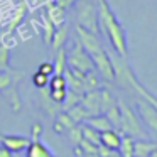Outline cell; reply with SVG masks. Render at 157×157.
<instances>
[{"instance_id":"obj_1","label":"cell","mask_w":157,"mask_h":157,"mask_svg":"<svg viewBox=\"0 0 157 157\" xmlns=\"http://www.w3.org/2000/svg\"><path fill=\"white\" fill-rule=\"evenodd\" d=\"M96 5H98V25H100V29L108 37L113 51L118 56H122V58H127L128 46H127V34H125L123 25L115 17V14H113L112 7L108 5L106 0H96Z\"/></svg>"},{"instance_id":"obj_2","label":"cell","mask_w":157,"mask_h":157,"mask_svg":"<svg viewBox=\"0 0 157 157\" xmlns=\"http://www.w3.org/2000/svg\"><path fill=\"white\" fill-rule=\"evenodd\" d=\"M118 103V110H120V128L118 132L122 135H130V137H140L144 139L145 135V128H144V123L140 120V117L137 115L132 110V106L128 103H125L123 100H117Z\"/></svg>"},{"instance_id":"obj_3","label":"cell","mask_w":157,"mask_h":157,"mask_svg":"<svg viewBox=\"0 0 157 157\" xmlns=\"http://www.w3.org/2000/svg\"><path fill=\"white\" fill-rule=\"evenodd\" d=\"M75 10H76V25H81L86 31L98 34L100 25H98V5H96V0H76Z\"/></svg>"},{"instance_id":"obj_4","label":"cell","mask_w":157,"mask_h":157,"mask_svg":"<svg viewBox=\"0 0 157 157\" xmlns=\"http://www.w3.org/2000/svg\"><path fill=\"white\" fill-rule=\"evenodd\" d=\"M66 58H68V68L75 69V71H79L83 75H86L90 71H95L91 56L85 51V48L81 46V42L78 39H75L71 49L66 52Z\"/></svg>"},{"instance_id":"obj_5","label":"cell","mask_w":157,"mask_h":157,"mask_svg":"<svg viewBox=\"0 0 157 157\" xmlns=\"http://www.w3.org/2000/svg\"><path fill=\"white\" fill-rule=\"evenodd\" d=\"M91 61L95 66V71L100 75L103 81H115V73H113V64L110 59V52L106 49H100L98 52L91 54Z\"/></svg>"},{"instance_id":"obj_6","label":"cell","mask_w":157,"mask_h":157,"mask_svg":"<svg viewBox=\"0 0 157 157\" xmlns=\"http://www.w3.org/2000/svg\"><path fill=\"white\" fill-rule=\"evenodd\" d=\"M76 39L81 42V46L85 48V51L88 52L90 56L98 52L100 49H103L98 34H95V32H91V31H86L81 25H76Z\"/></svg>"},{"instance_id":"obj_7","label":"cell","mask_w":157,"mask_h":157,"mask_svg":"<svg viewBox=\"0 0 157 157\" xmlns=\"http://www.w3.org/2000/svg\"><path fill=\"white\" fill-rule=\"evenodd\" d=\"M137 110L142 123H145L152 132L157 133V108L147 100H137Z\"/></svg>"},{"instance_id":"obj_8","label":"cell","mask_w":157,"mask_h":157,"mask_svg":"<svg viewBox=\"0 0 157 157\" xmlns=\"http://www.w3.org/2000/svg\"><path fill=\"white\" fill-rule=\"evenodd\" d=\"M0 144L9 149L12 154H19L27 150V147L31 145V137L25 135H4L0 133Z\"/></svg>"},{"instance_id":"obj_9","label":"cell","mask_w":157,"mask_h":157,"mask_svg":"<svg viewBox=\"0 0 157 157\" xmlns=\"http://www.w3.org/2000/svg\"><path fill=\"white\" fill-rule=\"evenodd\" d=\"M79 103H81L83 108L88 112L90 117L100 115V113H101V106H100V90H93V91L83 93Z\"/></svg>"},{"instance_id":"obj_10","label":"cell","mask_w":157,"mask_h":157,"mask_svg":"<svg viewBox=\"0 0 157 157\" xmlns=\"http://www.w3.org/2000/svg\"><path fill=\"white\" fill-rule=\"evenodd\" d=\"M27 10H29L27 2H24V0H22L21 4H19V7L15 9L14 15L10 17V21H9L7 29H5V32H4V37H9V36H12L15 31H17V27L21 25V22L24 21V17H25V14H27Z\"/></svg>"},{"instance_id":"obj_11","label":"cell","mask_w":157,"mask_h":157,"mask_svg":"<svg viewBox=\"0 0 157 157\" xmlns=\"http://www.w3.org/2000/svg\"><path fill=\"white\" fill-rule=\"evenodd\" d=\"M46 17L51 21V24L54 25V27H58V25H61L63 22H66V9L59 7V5L54 4V2H49Z\"/></svg>"},{"instance_id":"obj_12","label":"cell","mask_w":157,"mask_h":157,"mask_svg":"<svg viewBox=\"0 0 157 157\" xmlns=\"http://www.w3.org/2000/svg\"><path fill=\"white\" fill-rule=\"evenodd\" d=\"M68 36H69V25L68 22H63L61 25L54 29V34H52V39H51V46L54 51H58L59 48H64L66 41H68Z\"/></svg>"},{"instance_id":"obj_13","label":"cell","mask_w":157,"mask_h":157,"mask_svg":"<svg viewBox=\"0 0 157 157\" xmlns=\"http://www.w3.org/2000/svg\"><path fill=\"white\" fill-rule=\"evenodd\" d=\"M120 140H122V133L115 128H110V130H105V132L100 133V144L112 150H117L120 145Z\"/></svg>"},{"instance_id":"obj_14","label":"cell","mask_w":157,"mask_h":157,"mask_svg":"<svg viewBox=\"0 0 157 157\" xmlns=\"http://www.w3.org/2000/svg\"><path fill=\"white\" fill-rule=\"evenodd\" d=\"M157 149V142L139 139L133 142V157H149Z\"/></svg>"},{"instance_id":"obj_15","label":"cell","mask_w":157,"mask_h":157,"mask_svg":"<svg viewBox=\"0 0 157 157\" xmlns=\"http://www.w3.org/2000/svg\"><path fill=\"white\" fill-rule=\"evenodd\" d=\"M27 157H56V155L41 140H31V145L27 147Z\"/></svg>"},{"instance_id":"obj_16","label":"cell","mask_w":157,"mask_h":157,"mask_svg":"<svg viewBox=\"0 0 157 157\" xmlns=\"http://www.w3.org/2000/svg\"><path fill=\"white\" fill-rule=\"evenodd\" d=\"M21 78L22 75H19L15 71H2L0 73V93L9 91L14 85H17Z\"/></svg>"},{"instance_id":"obj_17","label":"cell","mask_w":157,"mask_h":157,"mask_svg":"<svg viewBox=\"0 0 157 157\" xmlns=\"http://www.w3.org/2000/svg\"><path fill=\"white\" fill-rule=\"evenodd\" d=\"M78 125V123L73 122V118L68 115L66 112H59L58 115H56V122H54V132L58 133H66L71 127Z\"/></svg>"},{"instance_id":"obj_18","label":"cell","mask_w":157,"mask_h":157,"mask_svg":"<svg viewBox=\"0 0 157 157\" xmlns=\"http://www.w3.org/2000/svg\"><path fill=\"white\" fill-rule=\"evenodd\" d=\"M85 123H86V125H90V127H93L95 130H98L100 133L105 132V130L113 128L112 123L108 122V118H106L103 113H100V115H93V117H88V118L85 120Z\"/></svg>"},{"instance_id":"obj_19","label":"cell","mask_w":157,"mask_h":157,"mask_svg":"<svg viewBox=\"0 0 157 157\" xmlns=\"http://www.w3.org/2000/svg\"><path fill=\"white\" fill-rule=\"evenodd\" d=\"M54 61H52V66H54V75H64L66 68H68V58H66V49L59 48L58 51H54Z\"/></svg>"},{"instance_id":"obj_20","label":"cell","mask_w":157,"mask_h":157,"mask_svg":"<svg viewBox=\"0 0 157 157\" xmlns=\"http://www.w3.org/2000/svg\"><path fill=\"white\" fill-rule=\"evenodd\" d=\"M101 88V79L95 71H90L83 76V91H93V90Z\"/></svg>"},{"instance_id":"obj_21","label":"cell","mask_w":157,"mask_h":157,"mask_svg":"<svg viewBox=\"0 0 157 157\" xmlns=\"http://www.w3.org/2000/svg\"><path fill=\"white\" fill-rule=\"evenodd\" d=\"M115 105H117V98L112 95V91L106 88H100V106H101V113H106Z\"/></svg>"},{"instance_id":"obj_22","label":"cell","mask_w":157,"mask_h":157,"mask_svg":"<svg viewBox=\"0 0 157 157\" xmlns=\"http://www.w3.org/2000/svg\"><path fill=\"white\" fill-rule=\"evenodd\" d=\"M133 142H135L133 137L122 135V140H120V145L117 149V152L122 157H133Z\"/></svg>"},{"instance_id":"obj_23","label":"cell","mask_w":157,"mask_h":157,"mask_svg":"<svg viewBox=\"0 0 157 157\" xmlns=\"http://www.w3.org/2000/svg\"><path fill=\"white\" fill-rule=\"evenodd\" d=\"M66 113H68L69 117L73 118V122L75 123H85V120L88 118V112H86L85 108H83V105L81 103H78V105H75V106H71L69 110H66Z\"/></svg>"},{"instance_id":"obj_24","label":"cell","mask_w":157,"mask_h":157,"mask_svg":"<svg viewBox=\"0 0 157 157\" xmlns=\"http://www.w3.org/2000/svg\"><path fill=\"white\" fill-rule=\"evenodd\" d=\"M37 25L41 27L42 31V39H44V42H48V44H51V39H52V34H54V25L51 24V21H49L48 17H42L41 22H37Z\"/></svg>"},{"instance_id":"obj_25","label":"cell","mask_w":157,"mask_h":157,"mask_svg":"<svg viewBox=\"0 0 157 157\" xmlns=\"http://www.w3.org/2000/svg\"><path fill=\"white\" fill-rule=\"evenodd\" d=\"M81 133H83V139L85 140L95 144V145H100V132L98 130H95L93 127L86 125V123H81Z\"/></svg>"},{"instance_id":"obj_26","label":"cell","mask_w":157,"mask_h":157,"mask_svg":"<svg viewBox=\"0 0 157 157\" xmlns=\"http://www.w3.org/2000/svg\"><path fill=\"white\" fill-rule=\"evenodd\" d=\"M9 59H10V48L4 41H0V71H10Z\"/></svg>"},{"instance_id":"obj_27","label":"cell","mask_w":157,"mask_h":157,"mask_svg":"<svg viewBox=\"0 0 157 157\" xmlns=\"http://www.w3.org/2000/svg\"><path fill=\"white\" fill-rule=\"evenodd\" d=\"M133 91H135L137 95H140L144 100H147V101H149L150 105H154V106L157 108V98H155V96H154L152 93L149 91V90L145 88V86H142V85H140V83H139V79H137V83L133 85Z\"/></svg>"},{"instance_id":"obj_28","label":"cell","mask_w":157,"mask_h":157,"mask_svg":"<svg viewBox=\"0 0 157 157\" xmlns=\"http://www.w3.org/2000/svg\"><path fill=\"white\" fill-rule=\"evenodd\" d=\"M66 135H68V140L71 142V145L73 147H78L79 145V142L83 140V133H81V123L79 125H75V127H71V128L66 132Z\"/></svg>"},{"instance_id":"obj_29","label":"cell","mask_w":157,"mask_h":157,"mask_svg":"<svg viewBox=\"0 0 157 157\" xmlns=\"http://www.w3.org/2000/svg\"><path fill=\"white\" fill-rule=\"evenodd\" d=\"M48 83H49V76L42 75V73H39V71H36L34 75H32V85H34L37 90L46 88V86H48Z\"/></svg>"},{"instance_id":"obj_30","label":"cell","mask_w":157,"mask_h":157,"mask_svg":"<svg viewBox=\"0 0 157 157\" xmlns=\"http://www.w3.org/2000/svg\"><path fill=\"white\" fill-rule=\"evenodd\" d=\"M37 71H39V73H42V75H46V76H49V78H51V76L54 75V66H52V63L46 61V63H41V64H39Z\"/></svg>"},{"instance_id":"obj_31","label":"cell","mask_w":157,"mask_h":157,"mask_svg":"<svg viewBox=\"0 0 157 157\" xmlns=\"http://www.w3.org/2000/svg\"><path fill=\"white\" fill-rule=\"evenodd\" d=\"M41 135H42V125L41 122H36L31 128V140H41Z\"/></svg>"},{"instance_id":"obj_32","label":"cell","mask_w":157,"mask_h":157,"mask_svg":"<svg viewBox=\"0 0 157 157\" xmlns=\"http://www.w3.org/2000/svg\"><path fill=\"white\" fill-rule=\"evenodd\" d=\"M54 4H58L59 7H63V9H69V7H73L75 5V2L76 0H52Z\"/></svg>"},{"instance_id":"obj_33","label":"cell","mask_w":157,"mask_h":157,"mask_svg":"<svg viewBox=\"0 0 157 157\" xmlns=\"http://www.w3.org/2000/svg\"><path fill=\"white\" fill-rule=\"evenodd\" d=\"M0 157H14V154L9 149H5L4 145H0Z\"/></svg>"},{"instance_id":"obj_34","label":"cell","mask_w":157,"mask_h":157,"mask_svg":"<svg viewBox=\"0 0 157 157\" xmlns=\"http://www.w3.org/2000/svg\"><path fill=\"white\" fill-rule=\"evenodd\" d=\"M83 157H100V155L98 152H95V154H83Z\"/></svg>"},{"instance_id":"obj_35","label":"cell","mask_w":157,"mask_h":157,"mask_svg":"<svg viewBox=\"0 0 157 157\" xmlns=\"http://www.w3.org/2000/svg\"><path fill=\"white\" fill-rule=\"evenodd\" d=\"M108 157H122V155H120V154L118 152H117V150H113V152L112 154H110V155Z\"/></svg>"},{"instance_id":"obj_36","label":"cell","mask_w":157,"mask_h":157,"mask_svg":"<svg viewBox=\"0 0 157 157\" xmlns=\"http://www.w3.org/2000/svg\"><path fill=\"white\" fill-rule=\"evenodd\" d=\"M149 157H157V149H155V150H154V152H152V154H150V155H149Z\"/></svg>"},{"instance_id":"obj_37","label":"cell","mask_w":157,"mask_h":157,"mask_svg":"<svg viewBox=\"0 0 157 157\" xmlns=\"http://www.w3.org/2000/svg\"><path fill=\"white\" fill-rule=\"evenodd\" d=\"M0 41H2V39H0Z\"/></svg>"}]
</instances>
